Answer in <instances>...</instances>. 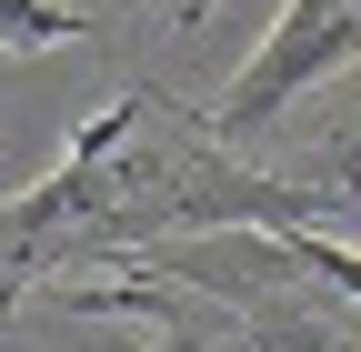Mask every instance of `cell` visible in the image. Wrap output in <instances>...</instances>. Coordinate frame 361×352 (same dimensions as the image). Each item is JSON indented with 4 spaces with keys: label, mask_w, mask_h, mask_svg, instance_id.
I'll return each instance as SVG.
<instances>
[{
    "label": "cell",
    "mask_w": 361,
    "mask_h": 352,
    "mask_svg": "<svg viewBox=\"0 0 361 352\" xmlns=\"http://www.w3.org/2000/svg\"><path fill=\"white\" fill-rule=\"evenodd\" d=\"M322 201V192H281L231 171L201 131H180L161 101H121L71 171H51L20 211H0V262H40V252H80V242H141L180 222H281V211Z\"/></svg>",
    "instance_id": "1"
},
{
    "label": "cell",
    "mask_w": 361,
    "mask_h": 352,
    "mask_svg": "<svg viewBox=\"0 0 361 352\" xmlns=\"http://www.w3.org/2000/svg\"><path fill=\"white\" fill-rule=\"evenodd\" d=\"M271 242H281L301 272H322L331 292H351V302H361V252H341V242H322V232H271Z\"/></svg>",
    "instance_id": "3"
},
{
    "label": "cell",
    "mask_w": 361,
    "mask_h": 352,
    "mask_svg": "<svg viewBox=\"0 0 361 352\" xmlns=\"http://www.w3.org/2000/svg\"><path fill=\"white\" fill-rule=\"evenodd\" d=\"M351 51H361V0H291L281 20H271V40H261V61L221 91V121L231 131L281 121V101H301L311 81L331 61H351Z\"/></svg>",
    "instance_id": "2"
}]
</instances>
